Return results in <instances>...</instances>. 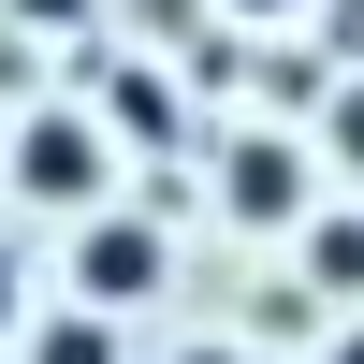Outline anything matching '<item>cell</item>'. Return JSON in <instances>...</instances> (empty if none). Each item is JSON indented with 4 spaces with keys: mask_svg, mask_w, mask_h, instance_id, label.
<instances>
[{
    "mask_svg": "<svg viewBox=\"0 0 364 364\" xmlns=\"http://www.w3.org/2000/svg\"><path fill=\"white\" fill-rule=\"evenodd\" d=\"M0 175H15L29 204H58V219H87V204L117 190V146H102V117H87V102H44L29 132H0Z\"/></svg>",
    "mask_w": 364,
    "mask_h": 364,
    "instance_id": "1",
    "label": "cell"
},
{
    "mask_svg": "<svg viewBox=\"0 0 364 364\" xmlns=\"http://www.w3.org/2000/svg\"><path fill=\"white\" fill-rule=\"evenodd\" d=\"M161 291V219H132V204H87L73 219V306H146Z\"/></svg>",
    "mask_w": 364,
    "mask_h": 364,
    "instance_id": "2",
    "label": "cell"
},
{
    "mask_svg": "<svg viewBox=\"0 0 364 364\" xmlns=\"http://www.w3.org/2000/svg\"><path fill=\"white\" fill-rule=\"evenodd\" d=\"M219 204H233V219H306V146H291V132L219 146Z\"/></svg>",
    "mask_w": 364,
    "mask_h": 364,
    "instance_id": "3",
    "label": "cell"
},
{
    "mask_svg": "<svg viewBox=\"0 0 364 364\" xmlns=\"http://www.w3.org/2000/svg\"><path fill=\"white\" fill-rule=\"evenodd\" d=\"M15 364H132V350H117V321L102 306H58V321H29V350Z\"/></svg>",
    "mask_w": 364,
    "mask_h": 364,
    "instance_id": "4",
    "label": "cell"
},
{
    "mask_svg": "<svg viewBox=\"0 0 364 364\" xmlns=\"http://www.w3.org/2000/svg\"><path fill=\"white\" fill-rule=\"evenodd\" d=\"M306 277L336 291V306H364V219H321L306 204Z\"/></svg>",
    "mask_w": 364,
    "mask_h": 364,
    "instance_id": "5",
    "label": "cell"
},
{
    "mask_svg": "<svg viewBox=\"0 0 364 364\" xmlns=\"http://www.w3.org/2000/svg\"><path fill=\"white\" fill-rule=\"evenodd\" d=\"M29 336V291H15V248H0V350Z\"/></svg>",
    "mask_w": 364,
    "mask_h": 364,
    "instance_id": "6",
    "label": "cell"
},
{
    "mask_svg": "<svg viewBox=\"0 0 364 364\" xmlns=\"http://www.w3.org/2000/svg\"><path fill=\"white\" fill-rule=\"evenodd\" d=\"M321 364H364V321H350V336H336V350H321Z\"/></svg>",
    "mask_w": 364,
    "mask_h": 364,
    "instance_id": "7",
    "label": "cell"
},
{
    "mask_svg": "<svg viewBox=\"0 0 364 364\" xmlns=\"http://www.w3.org/2000/svg\"><path fill=\"white\" fill-rule=\"evenodd\" d=\"M233 15H306V0H233Z\"/></svg>",
    "mask_w": 364,
    "mask_h": 364,
    "instance_id": "8",
    "label": "cell"
},
{
    "mask_svg": "<svg viewBox=\"0 0 364 364\" xmlns=\"http://www.w3.org/2000/svg\"><path fill=\"white\" fill-rule=\"evenodd\" d=\"M190 364H219V350H190Z\"/></svg>",
    "mask_w": 364,
    "mask_h": 364,
    "instance_id": "9",
    "label": "cell"
}]
</instances>
